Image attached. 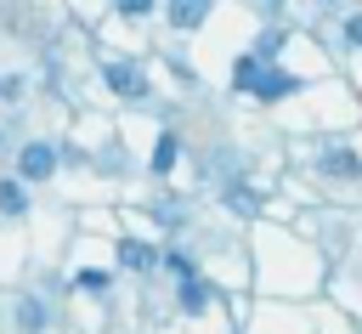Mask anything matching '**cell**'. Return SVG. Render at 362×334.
Wrapping results in <instances>:
<instances>
[{"label":"cell","mask_w":362,"mask_h":334,"mask_svg":"<svg viewBox=\"0 0 362 334\" xmlns=\"http://www.w3.org/2000/svg\"><path fill=\"white\" fill-rule=\"evenodd\" d=\"M51 170H57V147H51V142H28L23 159H17V175H23V181H45Z\"/></svg>","instance_id":"cell-1"},{"label":"cell","mask_w":362,"mask_h":334,"mask_svg":"<svg viewBox=\"0 0 362 334\" xmlns=\"http://www.w3.org/2000/svg\"><path fill=\"white\" fill-rule=\"evenodd\" d=\"M102 74H107V85H113L119 96H141V91H147V79H141V68H136V62H107Z\"/></svg>","instance_id":"cell-2"},{"label":"cell","mask_w":362,"mask_h":334,"mask_svg":"<svg viewBox=\"0 0 362 334\" xmlns=\"http://www.w3.org/2000/svg\"><path fill=\"white\" fill-rule=\"evenodd\" d=\"M288 91H300V79L294 74H283V68H260V79H255V96H288Z\"/></svg>","instance_id":"cell-3"},{"label":"cell","mask_w":362,"mask_h":334,"mask_svg":"<svg viewBox=\"0 0 362 334\" xmlns=\"http://www.w3.org/2000/svg\"><path fill=\"white\" fill-rule=\"evenodd\" d=\"M322 170H328V175H339V181H356V175H362V159H356V153H345V147H328V153H322Z\"/></svg>","instance_id":"cell-4"},{"label":"cell","mask_w":362,"mask_h":334,"mask_svg":"<svg viewBox=\"0 0 362 334\" xmlns=\"http://www.w3.org/2000/svg\"><path fill=\"white\" fill-rule=\"evenodd\" d=\"M209 17V0H170V23L175 28H198Z\"/></svg>","instance_id":"cell-5"},{"label":"cell","mask_w":362,"mask_h":334,"mask_svg":"<svg viewBox=\"0 0 362 334\" xmlns=\"http://www.w3.org/2000/svg\"><path fill=\"white\" fill-rule=\"evenodd\" d=\"M45 323H51V317H45V300H34V294H28V300L17 306V328H23V334H40Z\"/></svg>","instance_id":"cell-6"},{"label":"cell","mask_w":362,"mask_h":334,"mask_svg":"<svg viewBox=\"0 0 362 334\" xmlns=\"http://www.w3.org/2000/svg\"><path fill=\"white\" fill-rule=\"evenodd\" d=\"M119 260H124V266H130V272H147V266H153V260H158V255H153V249H147V243H136V238H124V243H119Z\"/></svg>","instance_id":"cell-7"},{"label":"cell","mask_w":362,"mask_h":334,"mask_svg":"<svg viewBox=\"0 0 362 334\" xmlns=\"http://www.w3.org/2000/svg\"><path fill=\"white\" fill-rule=\"evenodd\" d=\"M23 204H28L23 181H0V209H6V215H23Z\"/></svg>","instance_id":"cell-8"},{"label":"cell","mask_w":362,"mask_h":334,"mask_svg":"<svg viewBox=\"0 0 362 334\" xmlns=\"http://www.w3.org/2000/svg\"><path fill=\"white\" fill-rule=\"evenodd\" d=\"M255 79H260V62H255V57H238V68H232V85H238V91H255Z\"/></svg>","instance_id":"cell-9"},{"label":"cell","mask_w":362,"mask_h":334,"mask_svg":"<svg viewBox=\"0 0 362 334\" xmlns=\"http://www.w3.org/2000/svg\"><path fill=\"white\" fill-rule=\"evenodd\" d=\"M175 147H181V142H175V136L164 130V136H158V147H153V170H158V175H164V170L175 164Z\"/></svg>","instance_id":"cell-10"},{"label":"cell","mask_w":362,"mask_h":334,"mask_svg":"<svg viewBox=\"0 0 362 334\" xmlns=\"http://www.w3.org/2000/svg\"><path fill=\"white\" fill-rule=\"evenodd\" d=\"M277 45H283V34H277V28H266V34H260V45H255L249 57H255V62H266V57H277Z\"/></svg>","instance_id":"cell-11"},{"label":"cell","mask_w":362,"mask_h":334,"mask_svg":"<svg viewBox=\"0 0 362 334\" xmlns=\"http://www.w3.org/2000/svg\"><path fill=\"white\" fill-rule=\"evenodd\" d=\"M198 306H204V283L187 277V283H181V311H198Z\"/></svg>","instance_id":"cell-12"},{"label":"cell","mask_w":362,"mask_h":334,"mask_svg":"<svg viewBox=\"0 0 362 334\" xmlns=\"http://www.w3.org/2000/svg\"><path fill=\"white\" fill-rule=\"evenodd\" d=\"M164 266H170V272H175V277H181V283H187V277H198V266H192V260H187V255H164Z\"/></svg>","instance_id":"cell-13"},{"label":"cell","mask_w":362,"mask_h":334,"mask_svg":"<svg viewBox=\"0 0 362 334\" xmlns=\"http://www.w3.org/2000/svg\"><path fill=\"white\" fill-rule=\"evenodd\" d=\"M153 0H119V17H147Z\"/></svg>","instance_id":"cell-14"},{"label":"cell","mask_w":362,"mask_h":334,"mask_svg":"<svg viewBox=\"0 0 362 334\" xmlns=\"http://www.w3.org/2000/svg\"><path fill=\"white\" fill-rule=\"evenodd\" d=\"M79 289H96V294H102V289H107V272H79Z\"/></svg>","instance_id":"cell-15"},{"label":"cell","mask_w":362,"mask_h":334,"mask_svg":"<svg viewBox=\"0 0 362 334\" xmlns=\"http://www.w3.org/2000/svg\"><path fill=\"white\" fill-rule=\"evenodd\" d=\"M345 40H351V45H362V17H351V23H345Z\"/></svg>","instance_id":"cell-16"}]
</instances>
